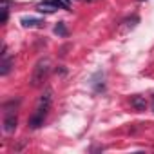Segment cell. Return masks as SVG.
Returning <instances> with one entry per match:
<instances>
[{
    "instance_id": "11",
    "label": "cell",
    "mask_w": 154,
    "mask_h": 154,
    "mask_svg": "<svg viewBox=\"0 0 154 154\" xmlns=\"http://www.w3.org/2000/svg\"><path fill=\"white\" fill-rule=\"evenodd\" d=\"M69 2H71V0H63V4H65L67 8H69Z\"/></svg>"
},
{
    "instance_id": "12",
    "label": "cell",
    "mask_w": 154,
    "mask_h": 154,
    "mask_svg": "<svg viewBox=\"0 0 154 154\" xmlns=\"http://www.w3.org/2000/svg\"><path fill=\"white\" fill-rule=\"evenodd\" d=\"M152 111H154V98H152Z\"/></svg>"
},
{
    "instance_id": "3",
    "label": "cell",
    "mask_w": 154,
    "mask_h": 154,
    "mask_svg": "<svg viewBox=\"0 0 154 154\" xmlns=\"http://www.w3.org/2000/svg\"><path fill=\"white\" fill-rule=\"evenodd\" d=\"M51 89H47L42 96H40V100H38V107H36V111H42V112H45L47 114V111H49V107H51Z\"/></svg>"
},
{
    "instance_id": "8",
    "label": "cell",
    "mask_w": 154,
    "mask_h": 154,
    "mask_svg": "<svg viewBox=\"0 0 154 154\" xmlns=\"http://www.w3.org/2000/svg\"><path fill=\"white\" fill-rule=\"evenodd\" d=\"M36 9L42 11V13H53V11H56V8H53V6H49V4H44V2H40V4L36 6Z\"/></svg>"
},
{
    "instance_id": "7",
    "label": "cell",
    "mask_w": 154,
    "mask_h": 154,
    "mask_svg": "<svg viewBox=\"0 0 154 154\" xmlns=\"http://www.w3.org/2000/svg\"><path fill=\"white\" fill-rule=\"evenodd\" d=\"M4 60H2V65H0V74L2 76H6V74H9V71H11V58H8V56H2Z\"/></svg>"
},
{
    "instance_id": "2",
    "label": "cell",
    "mask_w": 154,
    "mask_h": 154,
    "mask_svg": "<svg viewBox=\"0 0 154 154\" xmlns=\"http://www.w3.org/2000/svg\"><path fill=\"white\" fill-rule=\"evenodd\" d=\"M4 109H6V112H4V132L11 134V132H15L17 123H18L17 111H15V102H8L4 105Z\"/></svg>"
},
{
    "instance_id": "10",
    "label": "cell",
    "mask_w": 154,
    "mask_h": 154,
    "mask_svg": "<svg viewBox=\"0 0 154 154\" xmlns=\"http://www.w3.org/2000/svg\"><path fill=\"white\" fill-rule=\"evenodd\" d=\"M8 17H9V9H8V6L4 4V6H2V20H0V22L6 24V22H8Z\"/></svg>"
},
{
    "instance_id": "6",
    "label": "cell",
    "mask_w": 154,
    "mask_h": 154,
    "mask_svg": "<svg viewBox=\"0 0 154 154\" xmlns=\"http://www.w3.org/2000/svg\"><path fill=\"white\" fill-rule=\"evenodd\" d=\"M22 26H24V27H42L44 22L38 20V18H31V17L27 18V17H26V18H22Z\"/></svg>"
},
{
    "instance_id": "4",
    "label": "cell",
    "mask_w": 154,
    "mask_h": 154,
    "mask_svg": "<svg viewBox=\"0 0 154 154\" xmlns=\"http://www.w3.org/2000/svg\"><path fill=\"white\" fill-rule=\"evenodd\" d=\"M44 120H45V112H42V111H35L33 116L29 118L27 125H29V129H38L40 125H44Z\"/></svg>"
},
{
    "instance_id": "9",
    "label": "cell",
    "mask_w": 154,
    "mask_h": 154,
    "mask_svg": "<svg viewBox=\"0 0 154 154\" xmlns=\"http://www.w3.org/2000/svg\"><path fill=\"white\" fill-rule=\"evenodd\" d=\"M54 33H56L58 36H67V29H65V24H63V22H60V24L54 27Z\"/></svg>"
},
{
    "instance_id": "5",
    "label": "cell",
    "mask_w": 154,
    "mask_h": 154,
    "mask_svg": "<svg viewBox=\"0 0 154 154\" xmlns=\"http://www.w3.org/2000/svg\"><path fill=\"white\" fill-rule=\"evenodd\" d=\"M131 107H134L136 111H145L147 109V100L143 96H132L131 98Z\"/></svg>"
},
{
    "instance_id": "1",
    "label": "cell",
    "mask_w": 154,
    "mask_h": 154,
    "mask_svg": "<svg viewBox=\"0 0 154 154\" xmlns=\"http://www.w3.org/2000/svg\"><path fill=\"white\" fill-rule=\"evenodd\" d=\"M49 71H51V62L47 58H42L36 62L35 69H33V74H31V85L33 87H40L45 80H47V76H49Z\"/></svg>"
}]
</instances>
